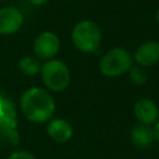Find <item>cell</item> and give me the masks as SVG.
I'll use <instances>...</instances> for the list:
<instances>
[{"label":"cell","mask_w":159,"mask_h":159,"mask_svg":"<svg viewBox=\"0 0 159 159\" xmlns=\"http://www.w3.org/2000/svg\"><path fill=\"white\" fill-rule=\"evenodd\" d=\"M135 118L139 123L153 125L159 119V109L157 104L149 98H140L135 102L133 108Z\"/></svg>","instance_id":"8"},{"label":"cell","mask_w":159,"mask_h":159,"mask_svg":"<svg viewBox=\"0 0 159 159\" xmlns=\"http://www.w3.org/2000/svg\"><path fill=\"white\" fill-rule=\"evenodd\" d=\"M72 43L81 52H94L102 41V31L92 20H82L75 25L71 32Z\"/></svg>","instance_id":"2"},{"label":"cell","mask_w":159,"mask_h":159,"mask_svg":"<svg viewBox=\"0 0 159 159\" xmlns=\"http://www.w3.org/2000/svg\"><path fill=\"white\" fill-rule=\"evenodd\" d=\"M20 108L27 120L32 123H45L53 117L56 103L46 89L31 87L21 94Z\"/></svg>","instance_id":"1"},{"label":"cell","mask_w":159,"mask_h":159,"mask_svg":"<svg viewBox=\"0 0 159 159\" xmlns=\"http://www.w3.org/2000/svg\"><path fill=\"white\" fill-rule=\"evenodd\" d=\"M128 72H129L130 81L137 86L144 84L148 80V75L144 71V67H142V66H132Z\"/></svg>","instance_id":"13"},{"label":"cell","mask_w":159,"mask_h":159,"mask_svg":"<svg viewBox=\"0 0 159 159\" xmlns=\"http://www.w3.org/2000/svg\"><path fill=\"white\" fill-rule=\"evenodd\" d=\"M133 57L124 47H114L106 52L99 61V71L107 77H118L130 70Z\"/></svg>","instance_id":"4"},{"label":"cell","mask_w":159,"mask_h":159,"mask_svg":"<svg viewBox=\"0 0 159 159\" xmlns=\"http://www.w3.org/2000/svg\"><path fill=\"white\" fill-rule=\"evenodd\" d=\"M154 135H155V140L159 143V119L155 122V124H154Z\"/></svg>","instance_id":"15"},{"label":"cell","mask_w":159,"mask_h":159,"mask_svg":"<svg viewBox=\"0 0 159 159\" xmlns=\"http://www.w3.org/2000/svg\"><path fill=\"white\" fill-rule=\"evenodd\" d=\"M19 68L21 70L22 73L27 76H34L40 73L41 71V65L39 60H36L32 56H25L19 61Z\"/></svg>","instance_id":"12"},{"label":"cell","mask_w":159,"mask_h":159,"mask_svg":"<svg viewBox=\"0 0 159 159\" xmlns=\"http://www.w3.org/2000/svg\"><path fill=\"white\" fill-rule=\"evenodd\" d=\"M134 60L138 66L142 67H150L159 62V41L148 40L140 43L135 52Z\"/></svg>","instance_id":"7"},{"label":"cell","mask_w":159,"mask_h":159,"mask_svg":"<svg viewBox=\"0 0 159 159\" xmlns=\"http://www.w3.org/2000/svg\"><path fill=\"white\" fill-rule=\"evenodd\" d=\"M41 78L45 87L52 92L65 91L71 80L70 70L65 62L60 60H48L41 65Z\"/></svg>","instance_id":"3"},{"label":"cell","mask_w":159,"mask_h":159,"mask_svg":"<svg viewBox=\"0 0 159 159\" xmlns=\"http://www.w3.org/2000/svg\"><path fill=\"white\" fill-rule=\"evenodd\" d=\"M46 129L48 137L57 143H66L73 134L71 124L63 118H51Z\"/></svg>","instance_id":"9"},{"label":"cell","mask_w":159,"mask_h":159,"mask_svg":"<svg viewBox=\"0 0 159 159\" xmlns=\"http://www.w3.org/2000/svg\"><path fill=\"white\" fill-rule=\"evenodd\" d=\"M7 159H36L31 153L29 152H25V150H17V152H14L9 155Z\"/></svg>","instance_id":"14"},{"label":"cell","mask_w":159,"mask_h":159,"mask_svg":"<svg viewBox=\"0 0 159 159\" xmlns=\"http://www.w3.org/2000/svg\"><path fill=\"white\" fill-rule=\"evenodd\" d=\"M60 50V39L51 31H43L37 35L34 41V52L37 58L52 60Z\"/></svg>","instance_id":"5"},{"label":"cell","mask_w":159,"mask_h":159,"mask_svg":"<svg viewBox=\"0 0 159 159\" xmlns=\"http://www.w3.org/2000/svg\"><path fill=\"white\" fill-rule=\"evenodd\" d=\"M24 24L22 12L15 6L0 9V35H12L17 32Z\"/></svg>","instance_id":"6"},{"label":"cell","mask_w":159,"mask_h":159,"mask_svg":"<svg viewBox=\"0 0 159 159\" xmlns=\"http://www.w3.org/2000/svg\"><path fill=\"white\" fill-rule=\"evenodd\" d=\"M155 17H157V21H158V24H159V9H158V11H157V15H155Z\"/></svg>","instance_id":"17"},{"label":"cell","mask_w":159,"mask_h":159,"mask_svg":"<svg viewBox=\"0 0 159 159\" xmlns=\"http://www.w3.org/2000/svg\"><path fill=\"white\" fill-rule=\"evenodd\" d=\"M0 125L9 129H12L16 125V113L14 106L2 97H0Z\"/></svg>","instance_id":"11"},{"label":"cell","mask_w":159,"mask_h":159,"mask_svg":"<svg viewBox=\"0 0 159 159\" xmlns=\"http://www.w3.org/2000/svg\"><path fill=\"white\" fill-rule=\"evenodd\" d=\"M130 140L139 149L150 148L155 142L154 128L143 123L135 124L130 130Z\"/></svg>","instance_id":"10"},{"label":"cell","mask_w":159,"mask_h":159,"mask_svg":"<svg viewBox=\"0 0 159 159\" xmlns=\"http://www.w3.org/2000/svg\"><path fill=\"white\" fill-rule=\"evenodd\" d=\"M48 0H29L30 4L35 5V6H41V5H45Z\"/></svg>","instance_id":"16"}]
</instances>
